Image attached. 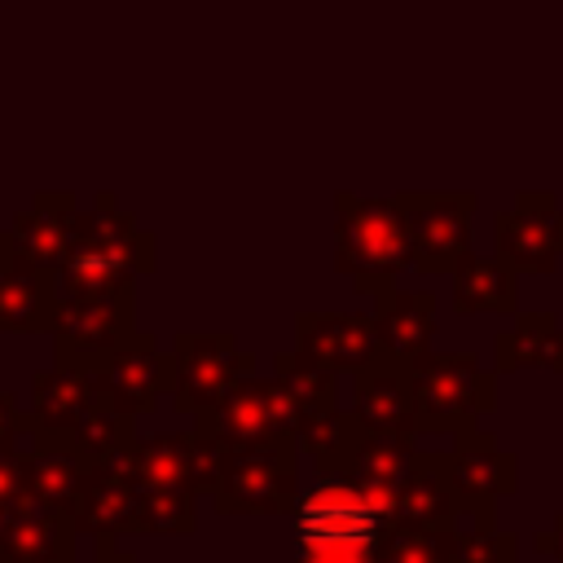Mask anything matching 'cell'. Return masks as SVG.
I'll return each instance as SVG.
<instances>
[{
  "instance_id": "1",
  "label": "cell",
  "mask_w": 563,
  "mask_h": 563,
  "mask_svg": "<svg viewBox=\"0 0 563 563\" xmlns=\"http://www.w3.org/2000/svg\"><path fill=\"white\" fill-rule=\"evenodd\" d=\"M154 273V238L136 229L128 211L110 194H97L92 211H79L70 255L57 273L62 299L84 295H110L123 286H136V277Z\"/></svg>"
},
{
  "instance_id": "2",
  "label": "cell",
  "mask_w": 563,
  "mask_h": 563,
  "mask_svg": "<svg viewBox=\"0 0 563 563\" xmlns=\"http://www.w3.org/2000/svg\"><path fill=\"white\" fill-rule=\"evenodd\" d=\"M409 229L396 198H334V268L356 295H383L409 268Z\"/></svg>"
},
{
  "instance_id": "3",
  "label": "cell",
  "mask_w": 563,
  "mask_h": 563,
  "mask_svg": "<svg viewBox=\"0 0 563 563\" xmlns=\"http://www.w3.org/2000/svg\"><path fill=\"white\" fill-rule=\"evenodd\" d=\"M418 435H462L497 409V374L471 352H427L413 361Z\"/></svg>"
},
{
  "instance_id": "4",
  "label": "cell",
  "mask_w": 563,
  "mask_h": 563,
  "mask_svg": "<svg viewBox=\"0 0 563 563\" xmlns=\"http://www.w3.org/2000/svg\"><path fill=\"white\" fill-rule=\"evenodd\" d=\"M295 501H299V444H295V435L229 444L220 488L211 493L216 515H290Z\"/></svg>"
},
{
  "instance_id": "5",
  "label": "cell",
  "mask_w": 563,
  "mask_h": 563,
  "mask_svg": "<svg viewBox=\"0 0 563 563\" xmlns=\"http://www.w3.org/2000/svg\"><path fill=\"white\" fill-rule=\"evenodd\" d=\"M396 528L391 506L369 497L347 475H317L290 510L295 545H378Z\"/></svg>"
},
{
  "instance_id": "6",
  "label": "cell",
  "mask_w": 563,
  "mask_h": 563,
  "mask_svg": "<svg viewBox=\"0 0 563 563\" xmlns=\"http://www.w3.org/2000/svg\"><path fill=\"white\" fill-rule=\"evenodd\" d=\"M172 409L180 418H207L242 378L260 374V361L238 347L229 330H180L172 339Z\"/></svg>"
},
{
  "instance_id": "7",
  "label": "cell",
  "mask_w": 563,
  "mask_h": 563,
  "mask_svg": "<svg viewBox=\"0 0 563 563\" xmlns=\"http://www.w3.org/2000/svg\"><path fill=\"white\" fill-rule=\"evenodd\" d=\"M136 286L84 299H57L53 361L79 369H106V361L136 334Z\"/></svg>"
},
{
  "instance_id": "8",
  "label": "cell",
  "mask_w": 563,
  "mask_h": 563,
  "mask_svg": "<svg viewBox=\"0 0 563 563\" xmlns=\"http://www.w3.org/2000/svg\"><path fill=\"white\" fill-rule=\"evenodd\" d=\"M449 479L457 493V528L493 532L497 528V501L506 493H515V484H519V457L506 453L493 431L471 427V431L453 435Z\"/></svg>"
},
{
  "instance_id": "9",
  "label": "cell",
  "mask_w": 563,
  "mask_h": 563,
  "mask_svg": "<svg viewBox=\"0 0 563 563\" xmlns=\"http://www.w3.org/2000/svg\"><path fill=\"white\" fill-rule=\"evenodd\" d=\"M409 229V268L422 277H449L471 255L475 194H396Z\"/></svg>"
},
{
  "instance_id": "10",
  "label": "cell",
  "mask_w": 563,
  "mask_h": 563,
  "mask_svg": "<svg viewBox=\"0 0 563 563\" xmlns=\"http://www.w3.org/2000/svg\"><path fill=\"white\" fill-rule=\"evenodd\" d=\"M303 409L290 400V391L268 374H251L242 378L207 418H198V427H207L211 435H220L224 444H251V440H282V435H299L303 427Z\"/></svg>"
},
{
  "instance_id": "11",
  "label": "cell",
  "mask_w": 563,
  "mask_h": 563,
  "mask_svg": "<svg viewBox=\"0 0 563 563\" xmlns=\"http://www.w3.org/2000/svg\"><path fill=\"white\" fill-rule=\"evenodd\" d=\"M493 246L519 277H550L563 255V207L554 194H519L497 211Z\"/></svg>"
},
{
  "instance_id": "12",
  "label": "cell",
  "mask_w": 563,
  "mask_h": 563,
  "mask_svg": "<svg viewBox=\"0 0 563 563\" xmlns=\"http://www.w3.org/2000/svg\"><path fill=\"white\" fill-rule=\"evenodd\" d=\"M70 523L75 532H88L92 541H119L136 537V515H141V484L132 475L128 453L106 457L84 471L75 497H70Z\"/></svg>"
},
{
  "instance_id": "13",
  "label": "cell",
  "mask_w": 563,
  "mask_h": 563,
  "mask_svg": "<svg viewBox=\"0 0 563 563\" xmlns=\"http://www.w3.org/2000/svg\"><path fill=\"white\" fill-rule=\"evenodd\" d=\"M352 413L369 435H418L413 405V365L378 352L369 365L352 374Z\"/></svg>"
},
{
  "instance_id": "14",
  "label": "cell",
  "mask_w": 563,
  "mask_h": 563,
  "mask_svg": "<svg viewBox=\"0 0 563 563\" xmlns=\"http://www.w3.org/2000/svg\"><path fill=\"white\" fill-rule=\"evenodd\" d=\"M75 220H79L75 194H35V202L4 229L9 255L31 273L57 277L75 242Z\"/></svg>"
},
{
  "instance_id": "15",
  "label": "cell",
  "mask_w": 563,
  "mask_h": 563,
  "mask_svg": "<svg viewBox=\"0 0 563 563\" xmlns=\"http://www.w3.org/2000/svg\"><path fill=\"white\" fill-rule=\"evenodd\" d=\"M295 352L330 374H356L383 352L374 312H295Z\"/></svg>"
},
{
  "instance_id": "16",
  "label": "cell",
  "mask_w": 563,
  "mask_h": 563,
  "mask_svg": "<svg viewBox=\"0 0 563 563\" xmlns=\"http://www.w3.org/2000/svg\"><path fill=\"white\" fill-rule=\"evenodd\" d=\"M75 523L35 497L0 506V563H75Z\"/></svg>"
},
{
  "instance_id": "17",
  "label": "cell",
  "mask_w": 563,
  "mask_h": 563,
  "mask_svg": "<svg viewBox=\"0 0 563 563\" xmlns=\"http://www.w3.org/2000/svg\"><path fill=\"white\" fill-rule=\"evenodd\" d=\"M106 391H110V405L123 409L128 418L154 413L158 396H172V352H163L150 330H136L106 361Z\"/></svg>"
},
{
  "instance_id": "18",
  "label": "cell",
  "mask_w": 563,
  "mask_h": 563,
  "mask_svg": "<svg viewBox=\"0 0 563 563\" xmlns=\"http://www.w3.org/2000/svg\"><path fill=\"white\" fill-rule=\"evenodd\" d=\"M374 325H378L383 352H391V356L413 365L435 343L440 299L427 286H391V290L374 295Z\"/></svg>"
},
{
  "instance_id": "19",
  "label": "cell",
  "mask_w": 563,
  "mask_h": 563,
  "mask_svg": "<svg viewBox=\"0 0 563 563\" xmlns=\"http://www.w3.org/2000/svg\"><path fill=\"white\" fill-rule=\"evenodd\" d=\"M110 400L106 391V369H79V365H57L31 374V418L44 431H70L88 409Z\"/></svg>"
},
{
  "instance_id": "20",
  "label": "cell",
  "mask_w": 563,
  "mask_h": 563,
  "mask_svg": "<svg viewBox=\"0 0 563 563\" xmlns=\"http://www.w3.org/2000/svg\"><path fill=\"white\" fill-rule=\"evenodd\" d=\"M396 523L449 532L457 528V493L449 479V449H418L413 471L396 493Z\"/></svg>"
},
{
  "instance_id": "21",
  "label": "cell",
  "mask_w": 563,
  "mask_h": 563,
  "mask_svg": "<svg viewBox=\"0 0 563 563\" xmlns=\"http://www.w3.org/2000/svg\"><path fill=\"white\" fill-rule=\"evenodd\" d=\"M57 299V277L22 268L0 233V334H53Z\"/></svg>"
},
{
  "instance_id": "22",
  "label": "cell",
  "mask_w": 563,
  "mask_h": 563,
  "mask_svg": "<svg viewBox=\"0 0 563 563\" xmlns=\"http://www.w3.org/2000/svg\"><path fill=\"white\" fill-rule=\"evenodd\" d=\"M449 308L457 317H515L519 312V273L501 255H466L449 273Z\"/></svg>"
},
{
  "instance_id": "23",
  "label": "cell",
  "mask_w": 563,
  "mask_h": 563,
  "mask_svg": "<svg viewBox=\"0 0 563 563\" xmlns=\"http://www.w3.org/2000/svg\"><path fill=\"white\" fill-rule=\"evenodd\" d=\"M515 369L563 374V325L554 312H515V321L497 330L493 374H515Z\"/></svg>"
},
{
  "instance_id": "24",
  "label": "cell",
  "mask_w": 563,
  "mask_h": 563,
  "mask_svg": "<svg viewBox=\"0 0 563 563\" xmlns=\"http://www.w3.org/2000/svg\"><path fill=\"white\" fill-rule=\"evenodd\" d=\"M413 457H418V435H365L361 449L352 453L347 479H356L369 497L396 510V493L413 471Z\"/></svg>"
},
{
  "instance_id": "25",
  "label": "cell",
  "mask_w": 563,
  "mask_h": 563,
  "mask_svg": "<svg viewBox=\"0 0 563 563\" xmlns=\"http://www.w3.org/2000/svg\"><path fill=\"white\" fill-rule=\"evenodd\" d=\"M84 471H88V462L79 457V449L70 444L66 431H40V444L26 462V497L70 510V497H75Z\"/></svg>"
},
{
  "instance_id": "26",
  "label": "cell",
  "mask_w": 563,
  "mask_h": 563,
  "mask_svg": "<svg viewBox=\"0 0 563 563\" xmlns=\"http://www.w3.org/2000/svg\"><path fill=\"white\" fill-rule=\"evenodd\" d=\"M365 435H369V431L361 427V418H356L352 409H330V413L308 418V422L299 427L295 444H299V453L312 462L317 475H347L352 453L361 449Z\"/></svg>"
},
{
  "instance_id": "27",
  "label": "cell",
  "mask_w": 563,
  "mask_h": 563,
  "mask_svg": "<svg viewBox=\"0 0 563 563\" xmlns=\"http://www.w3.org/2000/svg\"><path fill=\"white\" fill-rule=\"evenodd\" d=\"M136 484H167V488H194V427L189 431H154L136 435L128 449Z\"/></svg>"
},
{
  "instance_id": "28",
  "label": "cell",
  "mask_w": 563,
  "mask_h": 563,
  "mask_svg": "<svg viewBox=\"0 0 563 563\" xmlns=\"http://www.w3.org/2000/svg\"><path fill=\"white\" fill-rule=\"evenodd\" d=\"M66 435H70V444L79 449V457H84L88 466H97V462H106V457L128 453L141 431H136V418H128L123 409H114L110 400H101V405L88 409Z\"/></svg>"
},
{
  "instance_id": "29",
  "label": "cell",
  "mask_w": 563,
  "mask_h": 563,
  "mask_svg": "<svg viewBox=\"0 0 563 563\" xmlns=\"http://www.w3.org/2000/svg\"><path fill=\"white\" fill-rule=\"evenodd\" d=\"M273 378L290 391V400L303 409V418L339 409V374H330L325 365H317L299 352H277L273 356Z\"/></svg>"
},
{
  "instance_id": "30",
  "label": "cell",
  "mask_w": 563,
  "mask_h": 563,
  "mask_svg": "<svg viewBox=\"0 0 563 563\" xmlns=\"http://www.w3.org/2000/svg\"><path fill=\"white\" fill-rule=\"evenodd\" d=\"M141 532H158V537L198 532V493L194 488H167V484H141L136 537Z\"/></svg>"
},
{
  "instance_id": "31",
  "label": "cell",
  "mask_w": 563,
  "mask_h": 563,
  "mask_svg": "<svg viewBox=\"0 0 563 563\" xmlns=\"http://www.w3.org/2000/svg\"><path fill=\"white\" fill-rule=\"evenodd\" d=\"M449 532H427V528H400L396 523L378 541V554H383V563H449Z\"/></svg>"
},
{
  "instance_id": "32",
  "label": "cell",
  "mask_w": 563,
  "mask_h": 563,
  "mask_svg": "<svg viewBox=\"0 0 563 563\" xmlns=\"http://www.w3.org/2000/svg\"><path fill=\"white\" fill-rule=\"evenodd\" d=\"M449 563H519V537L515 532H471L453 528L449 532Z\"/></svg>"
},
{
  "instance_id": "33",
  "label": "cell",
  "mask_w": 563,
  "mask_h": 563,
  "mask_svg": "<svg viewBox=\"0 0 563 563\" xmlns=\"http://www.w3.org/2000/svg\"><path fill=\"white\" fill-rule=\"evenodd\" d=\"M40 431L44 427L35 422L18 449H0V506L13 501V497H26V462H31L35 444H40Z\"/></svg>"
},
{
  "instance_id": "34",
  "label": "cell",
  "mask_w": 563,
  "mask_h": 563,
  "mask_svg": "<svg viewBox=\"0 0 563 563\" xmlns=\"http://www.w3.org/2000/svg\"><path fill=\"white\" fill-rule=\"evenodd\" d=\"M295 563H383L378 545H295Z\"/></svg>"
},
{
  "instance_id": "35",
  "label": "cell",
  "mask_w": 563,
  "mask_h": 563,
  "mask_svg": "<svg viewBox=\"0 0 563 563\" xmlns=\"http://www.w3.org/2000/svg\"><path fill=\"white\" fill-rule=\"evenodd\" d=\"M31 427H35L31 409H22L13 391H0V449H18Z\"/></svg>"
},
{
  "instance_id": "36",
  "label": "cell",
  "mask_w": 563,
  "mask_h": 563,
  "mask_svg": "<svg viewBox=\"0 0 563 563\" xmlns=\"http://www.w3.org/2000/svg\"><path fill=\"white\" fill-rule=\"evenodd\" d=\"M532 550L545 554V559H554V563H563V510L554 515L550 528H541V532L532 537Z\"/></svg>"
},
{
  "instance_id": "37",
  "label": "cell",
  "mask_w": 563,
  "mask_h": 563,
  "mask_svg": "<svg viewBox=\"0 0 563 563\" xmlns=\"http://www.w3.org/2000/svg\"><path fill=\"white\" fill-rule=\"evenodd\" d=\"M92 563H136L128 550H119V541H97V554Z\"/></svg>"
}]
</instances>
